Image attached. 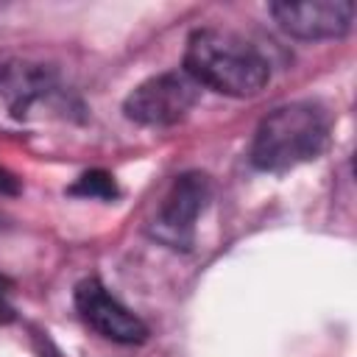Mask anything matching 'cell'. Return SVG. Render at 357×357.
<instances>
[{
  "instance_id": "3957f363",
  "label": "cell",
  "mask_w": 357,
  "mask_h": 357,
  "mask_svg": "<svg viewBox=\"0 0 357 357\" xmlns=\"http://www.w3.org/2000/svg\"><path fill=\"white\" fill-rule=\"evenodd\" d=\"M198 98H201V86L184 70H170L131 89L123 109H126V117L139 126L165 128L184 120L190 109L198 103Z\"/></svg>"
},
{
  "instance_id": "30bf717a",
  "label": "cell",
  "mask_w": 357,
  "mask_h": 357,
  "mask_svg": "<svg viewBox=\"0 0 357 357\" xmlns=\"http://www.w3.org/2000/svg\"><path fill=\"white\" fill-rule=\"evenodd\" d=\"M14 318V310H11V304L6 301V296L0 293V324H8Z\"/></svg>"
},
{
  "instance_id": "7a4b0ae2",
  "label": "cell",
  "mask_w": 357,
  "mask_h": 357,
  "mask_svg": "<svg viewBox=\"0 0 357 357\" xmlns=\"http://www.w3.org/2000/svg\"><path fill=\"white\" fill-rule=\"evenodd\" d=\"M329 117L321 106L298 100L273 109L254 131L251 165L268 173L293 170L326 148Z\"/></svg>"
},
{
  "instance_id": "8992f818",
  "label": "cell",
  "mask_w": 357,
  "mask_h": 357,
  "mask_svg": "<svg viewBox=\"0 0 357 357\" xmlns=\"http://www.w3.org/2000/svg\"><path fill=\"white\" fill-rule=\"evenodd\" d=\"M75 307L81 318L114 343H142L148 337L145 324L126 310L98 279H84L75 287Z\"/></svg>"
},
{
  "instance_id": "9c48e42d",
  "label": "cell",
  "mask_w": 357,
  "mask_h": 357,
  "mask_svg": "<svg viewBox=\"0 0 357 357\" xmlns=\"http://www.w3.org/2000/svg\"><path fill=\"white\" fill-rule=\"evenodd\" d=\"M14 192H20L17 178H14L8 170H3V167H0V195H14Z\"/></svg>"
},
{
  "instance_id": "277c9868",
  "label": "cell",
  "mask_w": 357,
  "mask_h": 357,
  "mask_svg": "<svg viewBox=\"0 0 357 357\" xmlns=\"http://www.w3.org/2000/svg\"><path fill=\"white\" fill-rule=\"evenodd\" d=\"M212 198V184H209V176L204 173H181L165 201H162V209H159V218H156V234L173 245H181L187 248L192 243V231H195V220L198 215L206 209Z\"/></svg>"
},
{
  "instance_id": "52a82bcc",
  "label": "cell",
  "mask_w": 357,
  "mask_h": 357,
  "mask_svg": "<svg viewBox=\"0 0 357 357\" xmlns=\"http://www.w3.org/2000/svg\"><path fill=\"white\" fill-rule=\"evenodd\" d=\"M59 84L50 67L22 59L0 64V98L14 117H28L36 106L53 100Z\"/></svg>"
},
{
  "instance_id": "ba28073f",
  "label": "cell",
  "mask_w": 357,
  "mask_h": 357,
  "mask_svg": "<svg viewBox=\"0 0 357 357\" xmlns=\"http://www.w3.org/2000/svg\"><path fill=\"white\" fill-rule=\"evenodd\" d=\"M70 195H81V198H100V201H114L117 198V184L114 176H109L106 170H89L84 176H78V181L67 190Z\"/></svg>"
},
{
  "instance_id": "5b68a950",
  "label": "cell",
  "mask_w": 357,
  "mask_h": 357,
  "mask_svg": "<svg viewBox=\"0 0 357 357\" xmlns=\"http://www.w3.org/2000/svg\"><path fill=\"white\" fill-rule=\"evenodd\" d=\"M279 28L296 39H335L351 28V0H307V3H271Z\"/></svg>"
},
{
  "instance_id": "6da1fadb",
  "label": "cell",
  "mask_w": 357,
  "mask_h": 357,
  "mask_svg": "<svg viewBox=\"0 0 357 357\" xmlns=\"http://www.w3.org/2000/svg\"><path fill=\"white\" fill-rule=\"evenodd\" d=\"M184 73L198 86H209L231 98H251L268 84L271 64L262 50L240 33L201 28L187 39Z\"/></svg>"
}]
</instances>
